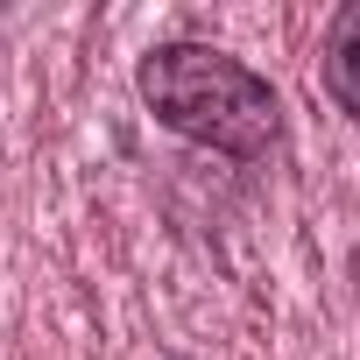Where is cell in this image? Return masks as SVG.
I'll list each match as a JSON object with an SVG mask.
<instances>
[{"mask_svg":"<svg viewBox=\"0 0 360 360\" xmlns=\"http://www.w3.org/2000/svg\"><path fill=\"white\" fill-rule=\"evenodd\" d=\"M134 85H141V106L169 134H184V141H198L212 155H233V162H262L276 148V134H283L276 85L255 64H240V57H226L212 43H162V50H148Z\"/></svg>","mask_w":360,"mask_h":360,"instance_id":"cell-1","label":"cell"},{"mask_svg":"<svg viewBox=\"0 0 360 360\" xmlns=\"http://www.w3.org/2000/svg\"><path fill=\"white\" fill-rule=\"evenodd\" d=\"M318 85H325V99H332L339 113H353V120H360V0H353V8H339V15H332V29H325Z\"/></svg>","mask_w":360,"mask_h":360,"instance_id":"cell-2","label":"cell"}]
</instances>
